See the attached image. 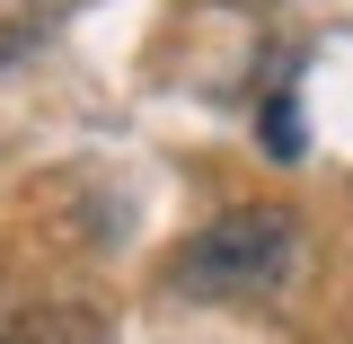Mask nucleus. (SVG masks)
<instances>
[{"label":"nucleus","mask_w":353,"mask_h":344,"mask_svg":"<svg viewBox=\"0 0 353 344\" xmlns=\"http://www.w3.org/2000/svg\"><path fill=\"white\" fill-rule=\"evenodd\" d=\"M309 256V230L292 203H230L168 256V283L185 301H274Z\"/></svg>","instance_id":"obj_1"},{"label":"nucleus","mask_w":353,"mask_h":344,"mask_svg":"<svg viewBox=\"0 0 353 344\" xmlns=\"http://www.w3.org/2000/svg\"><path fill=\"white\" fill-rule=\"evenodd\" d=\"M9 344H115V318L88 309V301H27Z\"/></svg>","instance_id":"obj_2"},{"label":"nucleus","mask_w":353,"mask_h":344,"mask_svg":"<svg viewBox=\"0 0 353 344\" xmlns=\"http://www.w3.org/2000/svg\"><path fill=\"white\" fill-rule=\"evenodd\" d=\"M18 318H27V301H18V283H9V274H0V344L18 336Z\"/></svg>","instance_id":"obj_3"}]
</instances>
